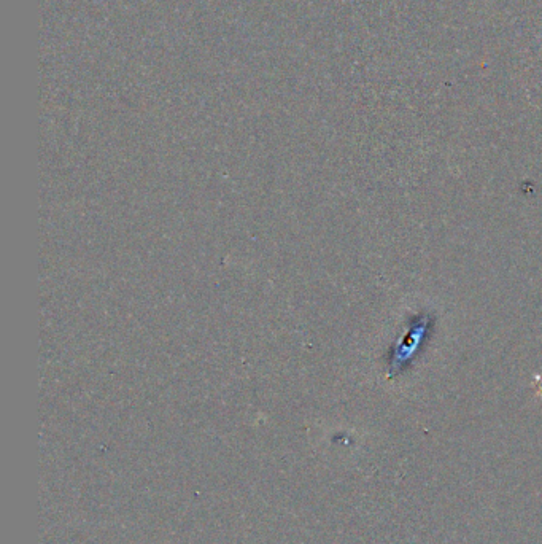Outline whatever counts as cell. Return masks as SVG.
Instances as JSON below:
<instances>
[{
    "label": "cell",
    "mask_w": 542,
    "mask_h": 544,
    "mask_svg": "<svg viewBox=\"0 0 542 544\" xmlns=\"http://www.w3.org/2000/svg\"><path fill=\"white\" fill-rule=\"evenodd\" d=\"M433 325L434 319L430 314H420L412 319L406 335L396 342L390 354V362H388L390 376H398L412 365L415 357L422 350L423 344L430 338Z\"/></svg>",
    "instance_id": "1"
}]
</instances>
